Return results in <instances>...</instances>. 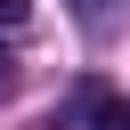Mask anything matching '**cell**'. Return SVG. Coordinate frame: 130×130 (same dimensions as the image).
<instances>
[{
  "label": "cell",
  "instance_id": "1",
  "mask_svg": "<svg viewBox=\"0 0 130 130\" xmlns=\"http://www.w3.org/2000/svg\"><path fill=\"white\" fill-rule=\"evenodd\" d=\"M81 106H89V130H130V106H122V98H106V89H89Z\"/></svg>",
  "mask_w": 130,
  "mask_h": 130
},
{
  "label": "cell",
  "instance_id": "2",
  "mask_svg": "<svg viewBox=\"0 0 130 130\" xmlns=\"http://www.w3.org/2000/svg\"><path fill=\"white\" fill-rule=\"evenodd\" d=\"M0 24H24V0H0Z\"/></svg>",
  "mask_w": 130,
  "mask_h": 130
},
{
  "label": "cell",
  "instance_id": "3",
  "mask_svg": "<svg viewBox=\"0 0 130 130\" xmlns=\"http://www.w3.org/2000/svg\"><path fill=\"white\" fill-rule=\"evenodd\" d=\"M0 89H8V57H0Z\"/></svg>",
  "mask_w": 130,
  "mask_h": 130
}]
</instances>
